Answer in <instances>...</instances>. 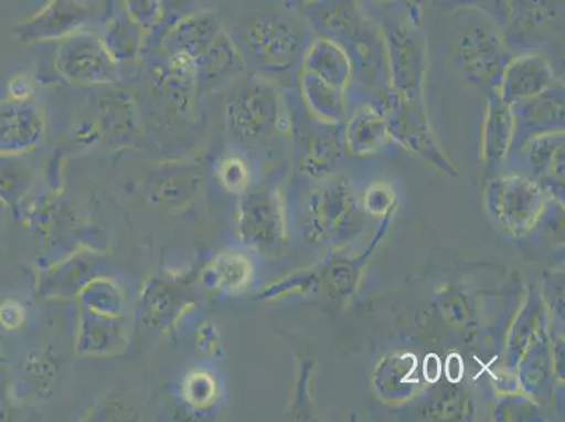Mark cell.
Returning a JSON list of instances; mask_svg holds the SVG:
<instances>
[{"mask_svg": "<svg viewBox=\"0 0 565 422\" xmlns=\"http://www.w3.org/2000/svg\"><path fill=\"white\" fill-rule=\"evenodd\" d=\"M384 35L387 51L388 92L405 102L423 103L426 78V48L414 23L395 25Z\"/></svg>", "mask_w": 565, "mask_h": 422, "instance_id": "2", "label": "cell"}, {"mask_svg": "<svg viewBox=\"0 0 565 422\" xmlns=\"http://www.w3.org/2000/svg\"><path fill=\"white\" fill-rule=\"evenodd\" d=\"M102 43L118 65L134 63L140 56L147 32L125 17L111 18L103 25Z\"/></svg>", "mask_w": 565, "mask_h": 422, "instance_id": "19", "label": "cell"}, {"mask_svg": "<svg viewBox=\"0 0 565 422\" xmlns=\"http://www.w3.org/2000/svg\"><path fill=\"white\" fill-rule=\"evenodd\" d=\"M564 0H512V22L527 30H542L562 17Z\"/></svg>", "mask_w": 565, "mask_h": 422, "instance_id": "21", "label": "cell"}, {"mask_svg": "<svg viewBox=\"0 0 565 422\" xmlns=\"http://www.w3.org/2000/svg\"><path fill=\"white\" fill-rule=\"evenodd\" d=\"M556 84L552 63L542 54L531 53L508 61L497 89L492 92L513 107L546 94Z\"/></svg>", "mask_w": 565, "mask_h": 422, "instance_id": "8", "label": "cell"}, {"mask_svg": "<svg viewBox=\"0 0 565 422\" xmlns=\"http://www.w3.org/2000/svg\"><path fill=\"white\" fill-rule=\"evenodd\" d=\"M383 115L387 120L392 138H395L401 146L416 156L430 159L444 171L455 173L454 167L446 161L439 147L436 146L423 103L405 102L387 92Z\"/></svg>", "mask_w": 565, "mask_h": 422, "instance_id": "6", "label": "cell"}, {"mask_svg": "<svg viewBox=\"0 0 565 422\" xmlns=\"http://www.w3.org/2000/svg\"><path fill=\"white\" fill-rule=\"evenodd\" d=\"M305 2L310 3V2H312V0H305Z\"/></svg>", "mask_w": 565, "mask_h": 422, "instance_id": "28", "label": "cell"}, {"mask_svg": "<svg viewBox=\"0 0 565 422\" xmlns=\"http://www.w3.org/2000/svg\"><path fill=\"white\" fill-rule=\"evenodd\" d=\"M529 157L539 172L547 173L557 182H564V133L539 134L529 143Z\"/></svg>", "mask_w": 565, "mask_h": 422, "instance_id": "20", "label": "cell"}, {"mask_svg": "<svg viewBox=\"0 0 565 422\" xmlns=\"http://www.w3.org/2000/svg\"><path fill=\"white\" fill-rule=\"evenodd\" d=\"M43 122L28 99H12L0 105V146H17L38 140Z\"/></svg>", "mask_w": 565, "mask_h": 422, "instance_id": "17", "label": "cell"}, {"mask_svg": "<svg viewBox=\"0 0 565 422\" xmlns=\"http://www.w3.org/2000/svg\"><path fill=\"white\" fill-rule=\"evenodd\" d=\"M280 95L265 78H254L235 92L228 102L230 122L246 136H259L276 126L280 117Z\"/></svg>", "mask_w": 565, "mask_h": 422, "instance_id": "7", "label": "cell"}, {"mask_svg": "<svg viewBox=\"0 0 565 422\" xmlns=\"http://www.w3.org/2000/svg\"><path fill=\"white\" fill-rule=\"evenodd\" d=\"M121 2L126 17L140 25L143 32H152L166 19L163 0H121Z\"/></svg>", "mask_w": 565, "mask_h": 422, "instance_id": "22", "label": "cell"}, {"mask_svg": "<svg viewBox=\"0 0 565 422\" xmlns=\"http://www.w3.org/2000/svg\"><path fill=\"white\" fill-rule=\"evenodd\" d=\"M515 112L492 92L488 97L484 133H482V158L487 167L494 168L505 159L515 134Z\"/></svg>", "mask_w": 565, "mask_h": 422, "instance_id": "14", "label": "cell"}, {"mask_svg": "<svg viewBox=\"0 0 565 422\" xmlns=\"http://www.w3.org/2000/svg\"><path fill=\"white\" fill-rule=\"evenodd\" d=\"M367 2L377 4V7H393V4L399 3L401 0H367Z\"/></svg>", "mask_w": 565, "mask_h": 422, "instance_id": "27", "label": "cell"}, {"mask_svg": "<svg viewBox=\"0 0 565 422\" xmlns=\"http://www.w3.org/2000/svg\"><path fill=\"white\" fill-rule=\"evenodd\" d=\"M244 68L243 55L224 30L203 50L193 64L194 76L204 81L233 78L243 74Z\"/></svg>", "mask_w": 565, "mask_h": 422, "instance_id": "16", "label": "cell"}, {"mask_svg": "<svg viewBox=\"0 0 565 422\" xmlns=\"http://www.w3.org/2000/svg\"><path fill=\"white\" fill-rule=\"evenodd\" d=\"M486 196L491 214L513 235L529 233L547 205V194L541 184L523 177L495 179Z\"/></svg>", "mask_w": 565, "mask_h": 422, "instance_id": "4", "label": "cell"}, {"mask_svg": "<svg viewBox=\"0 0 565 422\" xmlns=\"http://www.w3.org/2000/svg\"><path fill=\"white\" fill-rule=\"evenodd\" d=\"M223 30L217 17L210 12H199L179 20L162 43L169 65L188 70L194 75V61Z\"/></svg>", "mask_w": 565, "mask_h": 422, "instance_id": "11", "label": "cell"}, {"mask_svg": "<svg viewBox=\"0 0 565 422\" xmlns=\"http://www.w3.org/2000/svg\"><path fill=\"white\" fill-rule=\"evenodd\" d=\"M450 3L461 10L482 14L494 22L502 32L511 28L512 0H450Z\"/></svg>", "mask_w": 565, "mask_h": 422, "instance_id": "23", "label": "cell"}, {"mask_svg": "<svg viewBox=\"0 0 565 422\" xmlns=\"http://www.w3.org/2000/svg\"><path fill=\"white\" fill-rule=\"evenodd\" d=\"M90 20L85 0H49L32 18L18 25L17 35L22 43L61 41L84 30Z\"/></svg>", "mask_w": 565, "mask_h": 422, "instance_id": "9", "label": "cell"}, {"mask_svg": "<svg viewBox=\"0 0 565 422\" xmlns=\"http://www.w3.org/2000/svg\"><path fill=\"white\" fill-rule=\"evenodd\" d=\"M305 71L326 84L347 92L354 76L351 55L341 43L318 38L305 51Z\"/></svg>", "mask_w": 565, "mask_h": 422, "instance_id": "13", "label": "cell"}, {"mask_svg": "<svg viewBox=\"0 0 565 422\" xmlns=\"http://www.w3.org/2000/svg\"><path fill=\"white\" fill-rule=\"evenodd\" d=\"M10 92H12L13 99L25 101L30 92H32V87H30L28 80L24 76H19V78H14L12 84H10Z\"/></svg>", "mask_w": 565, "mask_h": 422, "instance_id": "26", "label": "cell"}, {"mask_svg": "<svg viewBox=\"0 0 565 422\" xmlns=\"http://www.w3.org/2000/svg\"><path fill=\"white\" fill-rule=\"evenodd\" d=\"M471 12V10H470ZM466 19L456 35V59L467 80L495 91L510 61L502 30L477 12Z\"/></svg>", "mask_w": 565, "mask_h": 422, "instance_id": "1", "label": "cell"}, {"mask_svg": "<svg viewBox=\"0 0 565 422\" xmlns=\"http://www.w3.org/2000/svg\"><path fill=\"white\" fill-rule=\"evenodd\" d=\"M58 43L56 71L71 84L99 86L120 80V65L113 60L99 34L84 29Z\"/></svg>", "mask_w": 565, "mask_h": 422, "instance_id": "3", "label": "cell"}, {"mask_svg": "<svg viewBox=\"0 0 565 422\" xmlns=\"http://www.w3.org/2000/svg\"><path fill=\"white\" fill-rule=\"evenodd\" d=\"M308 7L311 22L321 38L342 45L369 22L359 0H312Z\"/></svg>", "mask_w": 565, "mask_h": 422, "instance_id": "12", "label": "cell"}, {"mask_svg": "<svg viewBox=\"0 0 565 422\" xmlns=\"http://www.w3.org/2000/svg\"><path fill=\"white\" fill-rule=\"evenodd\" d=\"M312 229L323 243H341L356 234L359 218L353 196L343 184H332L316 196Z\"/></svg>", "mask_w": 565, "mask_h": 422, "instance_id": "10", "label": "cell"}, {"mask_svg": "<svg viewBox=\"0 0 565 422\" xmlns=\"http://www.w3.org/2000/svg\"><path fill=\"white\" fill-rule=\"evenodd\" d=\"M245 44L256 63L271 70L289 68L306 51L299 25L277 13L255 19L246 29Z\"/></svg>", "mask_w": 565, "mask_h": 422, "instance_id": "5", "label": "cell"}, {"mask_svg": "<svg viewBox=\"0 0 565 422\" xmlns=\"http://www.w3.org/2000/svg\"><path fill=\"white\" fill-rule=\"evenodd\" d=\"M395 196L393 190L384 183H376L370 187L364 194V208L373 215L392 213Z\"/></svg>", "mask_w": 565, "mask_h": 422, "instance_id": "24", "label": "cell"}, {"mask_svg": "<svg viewBox=\"0 0 565 422\" xmlns=\"http://www.w3.org/2000/svg\"><path fill=\"white\" fill-rule=\"evenodd\" d=\"M392 138L383 112L363 106L353 113L347 125V146L353 156L369 157L376 154Z\"/></svg>", "mask_w": 565, "mask_h": 422, "instance_id": "15", "label": "cell"}, {"mask_svg": "<svg viewBox=\"0 0 565 422\" xmlns=\"http://www.w3.org/2000/svg\"><path fill=\"white\" fill-rule=\"evenodd\" d=\"M300 80L302 99L318 120L327 125H341L347 120V92L326 84L306 71H302Z\"/></svg>", "mask_w": 565, "mask_h": 422, "instance_id": "18", "label": "cell"}, {"mask_svg": "<svg viewBox=\"0 0 565 422\" xmlns=\"http://www.w3.org/2000/svg\"><path fill=\"white\" fill-rule=\"evenodd\" d=\"M338 149L335 144L331 141H318L316 144L315 152L308 161L312 162L311 169H315L316 175L328 171L332 167L338 156Z\"/></svg>", "mask_w": 565, "mask_h": 422, "instance_id": "25", "label": "cell"}]
</instances>
